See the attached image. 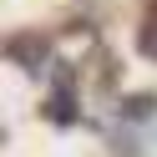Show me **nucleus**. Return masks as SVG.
Instances as JSON below:
<instances>
[{
  "label": "nucleus",
  "mask_w": 157,
  "mask_h": 157,
  "mask_svg": "<svg viewBox=\"0 0 157 157\" xmlns=\"http://www.w3.org/2000/svg\"><path fill=\"white\" fill-rule=\"evenodd\" d=\"M152 25H157V21H152ZM147 51H157V36H147Z\"/></svg>",
  "instance_id": "obj_1"
}]
</instances>
